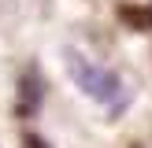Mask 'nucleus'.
Returning a JSON list of instances; mask_svg holds the SVG:
<instances>
[{
    "mask_svg": "<svg viewBox=\"0 0 152 148\" xmlns=\"http://www.w3.org/2000/svg\"><path fill=\"white\" fill-rule=\"evenodd\" d=\"M67 74H71V81L89 96V100H96L100 107H108L111 115H119V111L126 107V85H123V78L111 74L108 67L86 59L82 52H67Z\"/></svg>",
    "mask_w": 152,
    "mask_h": 148,
    "instance_id": "1",
    "label": "nucleus"
}]
</instances>
